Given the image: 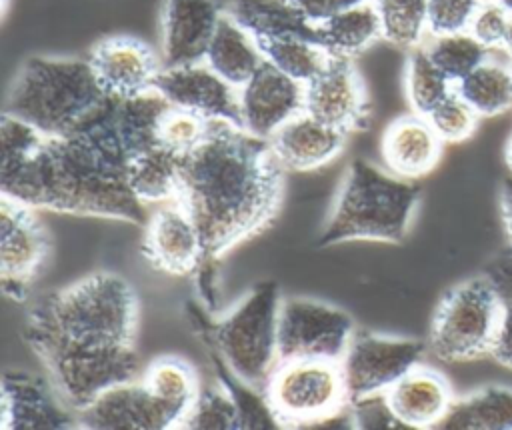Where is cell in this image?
<instances>
[{"label": "cell", "mask_w": 512, "mask_h": 430, "mask_svg": "<svg viewBox=\"0 0 512 430\" xmlns=\"http://www.w3.org/2000/svg\"><path fill=\"white\" fill-rule=\"evenodd\" d=\"M116 100L86 126L48 136L6 114L0 124V188L32 208L70 214L146 220L128 184V156L114 120Z\"/></svg>", "instance_id": "cell-1"}, {"label": "cell", "mask_w": 512, "mask_h": 430, "mask_svg": "<svg viewBox=\"0 0 512 430\" xmlns=\"http://www.w3.org/2000/svg\"><path fill=\"white\" fill-rule=\"evenodd\" d=\"M284 164L270 140L226 120H210L204 140L178 160V200L194 218L204 244L200 270L262 230L284 192Z\"/></svg>", "instance_id": "cell-2"}, {"label": "cell", "mask_w": 512, "mask_h": 430, "mask_svg": "<svg viewBox=\"0 0 512 430\" xmlns=\"http://www.w3.org/2000/svg\"><path fill=\"white\" fill-rule=\"evenodd\" d=\"M110 102L88 58L34 56L18 70L4 112L48 136H64L92 122Z\"/></svg>", "instance_id": "cell-3"}, {"label": "cell", "mask_w": 512, "mask_h": 430, "mask_svg": "<svg viewBox=\"0 0 512 430\" xmlns=\"http://www.w3.org/2000/svg\"><path fill=\"white\" fill-rule=\"evenodd\" d=\"M140 304L118 274L96 272L48 294L28 314V324L76 344L98 348L134 346Z\"/></svg>", "instance_id": "cell-4"}, {"label": "cell", "mask_w": 512, "mask_h": 430, "mask_svg": "<svg viewBox=\"0 0 512 430\" xmlns=\"http://www.w3.org/2000/svg\"><path fill=\"white\" fill-rule=\"evenodd\" d=\"M420 188L408 178L354 160L318 238L320 246L350 240L402 242L418 206Z\"/></svg>", "instance_id": "cell-5"}, {"label": "cell", "mask_w": 512, "mask_h": 430, "mask_svg": "<svg viewBox=\"0 0 512 430\" xmlns=\"http://www.w3.org/2000/svg\"><path fill=\"white\" fill-rule=\"evenodd\" d=\"M26 340L42 360L56 394L74 414L110 386L134 380L140 372L134 346H84L34 326H26Z\"/></svg>", "instance_id": "cell-6"}, {"label": "cell", "mask_w": 512, "mask_h": 430, "mask_svg": "<svg viewBox=\"0 0 512 430\" xmlns=\"http://www.w3.org/2000/svg\"><path fill=\"white\" fill-rule=\"evenodd\" d=\"M280 304L278 284L272 280L260 282L212 328L218 354L228 368L260 392H264L272 372L280 364Z\"/></svg>", "instance_id": "cell-7"}, {"label": "cell", "mask_w": 512, "mask_h": 430, "mask_svg": "<svg viewBox=\"0 0 512 430\" xmlns=\"http://www.w3.org/2000/svg\"><path fill=\"white\" fill-rule=\"evenodd\" d=\"M264 396L280 426L302 428L328 422L352 426L340 360H282L272 372Z\"/></svg>", "instance_id": "cell-8"}, {"label": "cell", "mask_w": 512, "mask_h": 430, "mask_svg": "<svg viewBox=\"0 0 512 430\" xmlns=\"http://www.w3.org/2000/svg\"><path fill=\"white\" fill-rule=\"evenodd\" d=\"M504 316V300L482 278L452 288L440 302L430 330L432 352L446 362L492 352Z\"/></svg>", "instance_id": "cell-9"}, {"label": "cell", "mask_w": 512, "mask_h": 430, "mask_svg": "<svg viewBox=\"0 0 512 430\" xmlns=\"http://www.w3.org/2000/svg\"><path fill=\"white\" fill-rule=\"evenodd\" d=\"M348 312L314 298H282L278 318V354L282 360H342L354 336Z\"/></svg>", "instance_id": "cell-10"}, {"label": "cell", "mask_w": 512, "mask_h": 430, "mask_svg": "<svg viewBox=\"0 0 512 430\" xmlns=\"http://www.w3.org/2000/svg\"><path fill=\"white\" fill-rule=\"evenodd\" d=\"M36 208L2 194L0 200V280L12 300H26L28 288L50 254V234Z\"/></svg>", "instance_id": "cell-11"}, {"label": "cell", "mask_w": 512, "mask_h": 430, "mask_svg": "<svg viewBox=\"0 0 512 430\" xmlns=\"http://www.w3.org/2000/svg\"><path fill=\"white\" fill-rule=\"evenodd\" d=\"M422 354L424 344L420 340L356 330L340 360L348 400L386 392L410 368L420 364Z\"/></svg>", "instance_id": "cell-12"}, {"label": "cell", "mask_w": 512, "mask_h": 430, "mask_svg": "<svg viewBox=\"0 0 512 430\" xmlns=\"http://www.w3.org/2000/svg\"><path fill=\"white\" fill-rule=\"evenodd\" d=\"M180 424L182 414L136 378L110 386L76 412V426L90 430H166Z\"/></svg>", "instance_id": "cell-13"}, {"label": "cell", "mask_w": 512, "mask_h": 430, "mask_svg": "<svg viewBox=\"0 0 512 430\" xmlns=\"http://www.w3.org/2000/svg\"><path fill=\"white\" fill-rule=\"evenodd\" d=\"M90 66L108 98L124 100L154 90L162 58L134 36H108L90 50Z\"/></svg>", "instance_id": "cell-14"}, {"label": "cell", "mask_w": 512, "mask_h": 430, "mask_svg": "<svg viewBox=\"0 0 512 430\" xmlns=\"http://www.w3.org/2000/svg\"><path fill=\"white\" fill-rule=\"evenodd\" d=\"M304 112L344 132L366 124L368 92L352 58L332 56L324 70L304 84Z\"/></svg>", "instance_id": "cell-15"}, {"label": "cell", "mask_w": 512, "mask_h": 430, "mask_svg": "<svg viewBox=\"0 0 512 430\" xmlns=\"http://www.w3.org/2000/svg\"><path fill=\"white\" fill-rule=\"evenodd\" d=\"M172 106L196 112L208 120L240 124L238 88L226 82L204 60L164 66L154 86Z\"/></svg>", "instance_id": "cell-16"}, {"label": "cell", "mask_w": 512, "mask_h": 430, "mask_svg": "<svg viewBox=\"0 0 512 430\" xmlns=\"http://www.w3.org/2000/svg\"><path fill=\"white\" fill-rule=\"evenodd\" d=\"M240 124L246 132L270 140L290 118L304 110V84L270 62L238 88Z\"/></svg>", "instance_id": "cell-17"}, {"label": "cell", "mask_w": 512, "mask_h": 430, "mask_svg": "<svg viewBox=\"0 0 512 430\" xmlns=\"http://www.w3.org/2000/svg\"><path fill=\"white\" fill-rule=\"evenodd\" d=\"M142 254L154 268L176 276L190 274L202 266V234L178 200L164 202L146 220Z\"/></svg>", "instance_id": "cell-18"}, {"label": "cell", "mask_w": 512, "mask_h": 430, "mask_svg": "<svg viewBox=\"0 0 512 430\" xmlns=\"http://www.w3.org/2000/svg\"><path fill=\"white\" fill-rule=\"evenodd\" d=\"M224 8L218 0H164L160 58L164 66L200 62L218 28Z\"/></svg>", "instance_id": "cell-19"}, {"label": "cell", "mask_w": 512, "mask_h": 430, "mask_svg": "<svg viewBox=\"0 0 512 430\" xmlns=\"http://www.w3.org/2000/svg\"><path fill=\"white\" fill-rule=\"evenodd\" d=\"M76 424V414L62 398L26 372H6L2 378L4 430H58Z\"/></svg>", "instance_id": "cell-20"}, {"label": "cell", "mask_w": 512, "mask_h": 430, "mask_svg": "<svg viewBox=\"0 0 512 430\" xmlns=\"http://www.w3.org/2000/svg\"><path fill=\"white\" fill-rule=\"evenodd\" d=\"M442 138L422 114L394 118L382 134V160L386 168L408 180L428 174L440 160Z\"/></svg>", "instance_id": "cell-21"}, {"label": "cell", "mask_w": 512, "mask_h": 430, "mask_svg": "<svg viewBox=\"0 0 512 430\" xmlns=\"http://www.w3.org/2000/svg\"><path fill=\"white\" fill-rule=\"evenodd\" d=\"M388 402L406 428H438L454 394L448 380L422 364L410 368L386 390Z\"/></svg>", "instance_id": "cell-22"}, {"label": "cell", "mask_w": 512, "mask_h": 430, "mask_svg": "<svg viewBox=\"0 0 512 430\" xmlns=\"http://www.w3.org/2000/svg\"><path fill=\"white\" fill-rule=\"evenodd\" d=\"M346 136L348 132L302 110L276 130L270 144L286 170H314L340 154Z\"/></svg>", "instance_id": "cell-23"}, {"label": "cell", "mask_w": 512, "mask_h": 430, "mask_svg": "<svg viewBox=\"0 0 512 430\" xmlns=\"http://www.w3.org/2000/svg\"><path fill=\"white\" fill-rule=\"evenodd\" d=\"M204 62L226 82L240 88L266 62L258 40L230 14H222L218 28L208 44Z\"/></svg>", "instance_id": "cell-24"}, {"label": "cell", "mask_w": 512, "mask_h": 430, "mask_svg": "<svg viewBox=\"0 0 512 430\" xmlns=\"http://www.w3.org/2000/svg\"><path fill=\"white\" fill-rule=\"evenodd\" d=\"M318 42L340 58H354L382 38V22L374 0L346 6L316 24Z\"/></svg>", "instance_id": "cell-25"}, {"label": "cell", "mask_w": 512, "mask_h": 430, "mask_svg": "<svg viewBox=\"0 0 512 430\" xmlns=\"http://www.w3.org/2000/svg\"><path fill=\"white\" fill-rule=\"evenodd\" d=\"M170 106L172 104L156 88L132 98L116 100L114 120L128 158L158 146V128Z\"/></svg>", "instance_id": "cell-26"}, {"label": "cell", "mask_w": 512, "mask_h": 430, "mask_svg": "<svg viewBox=\"0 0 512 430\" xmlns=\"http://www.w3.org/2000/svg\"><path fill=\"white\" fill-rule=\"evenodd\" d=\"M224 12L242 24L256 40L272 36H316L310 24L288 0H228Z\"/></svg>", "instance_id": "cell-27"}, {"label": "cell", "mask_w": 512, "mask_h": 430, "mask_svg": "<svg viewBox=\"0 0 512 430\" xmlns=\"http://www.w3.org/2000/svg\"><path fill=\"white\" fill-rule=\"evenodd\" d=\"M444 430H512V390L488 386L466 398L454 400L444 420Z\"/></svg>", "instance_id": "cell-28"}, {"label": "cell", "mask_w": 512, "mask_h": 430, "mask_svg": "<svg viewBox=\"0 0 512 430\" xmlns=\"http://www.w3.org/2000/svg\"><path fill=\"white\" fill-rule=\"evenodd\" d=\"M454 88L480 118L498 116L512 108L510 60L504 62L490 54L468 76L456 82Z\"/></svg>", "instance_id": "cell-29"}, {"label": "cell", "mask_w": 512, "mask_h": 430, "mask_svg": "<svg viewBox=\"0 0 512 430\" xmlns=\"http://www.w3.org/2000/svg\"><path fill=\"white\" fill-rule=\"evenodd\" d=\"M178 160L164 146L148 148L128 158V184L142 202H170L178 194Z\"/></svg>", "instance_id": "cell-30"}, {"label": "cell", "mask_w": 512, "mask_h": 430, "mask_svg": "<svg viewBox=\"0 0 512 430\" xmlns=\"http://www.w3.org/2000/svg\"><path fill=\"white\" fill-rule=\"evenodd\" d=\"M258 44L266 62L302 84H308L314 76H318L332 58V54L318 42V38L312 36H272L260 38Z\"/></svg>", "instance_id": "cell-31"}, {"label": "cell", "mask_w": 512, "mask_h": 430, "mask_svg": "<svg viewBox=\"0 0 512 430\" xmlns=\"http://www.w3.org/2000/svg\"><path fill=\"white\" fill-rule=\"evenodd\" d=\"M140 380L158 400L182 414V420L186 418L200 390L194 368L176 356H160L152 360L144 368Z\"/></svg>", "instance_id": "cell-32"}, {"label": "cell", "mask_w": 512, "mask_h": 430, "mask_svg": "<svg viewBox=\"0 0 512 430\" xmlns=\"http://www.w3.org/2000/svg\"><path fill=\"white\" fill-rule=\"evenodd\" d=\"M454 90V82L434 64L420 44L408 50L404 66V92L412 112L426 116Z\"/></svg>", "instance_id": "cell-33"}, {"label": "cell", "mask_w": 512, "mask_h": 430, "mask_svg": "<svg viewBox=\"0 0 512 430\" xmlns=\"http://www.w3.org/2000/svg\"><path fill=\"white\" fill-rule=\"evenodd\" d=\"M434 64L456 84L480 66L492 50L480 44L468 30L450 34H428L422 44Z\"/></svg>", "instance_id": "cell-34"}, {"label": "cell", "mask_w": 512, "mask_h": 430, "mask_svg": "<svg viewBox=\"0 0 512 430\" xmlns=\"http://www.w3.org/2000/svg\"><path fill=\"white\" fill-rule=\"evenodd\" d=\"M382 38L398 48L412 50L428 38V0H374Z\"/></svg>", "instance_id": "cell-35"}, {"label": "cell", "mask_w": 512, "mask_h": 430, "mask_svg": "<svg viewBox=\"0 0 512 430\" xmlns=\"http://www.w3.org/2000/svg\"><path fill=\"white\" fill-rule=\"evenodd\" d=\"M180 428L192 430H232L240 428V412L230 390L220 384L200 386L198 396L182 420Z\"/></svg>", "instance_id": "cell-36"}, {"label": "cell", "mask_w": 512, "mask_h": 430, "mask_svg": "<svg viewBox=\"0 0 512 430\" xmlns=\"http://www.w3.org/2000/svg\"><path fill=\"white\" fill-rule=\"evenodd\" d=\"M208 126V118L184 108L170 106L158 128V144L176 156H184L204 140Z\"/></svg>", "instance_id": "cell-37"}, {"label": "cell", "mask_w": 512, "mask_h": 430, "mask_svg": "<svg viewBox=\"0 0 512 430\" xmlns=\"http://www.w3.org/2000/svg\"><path fill=\"white\" fill-rule=\"evenodd\" d=\"M426 118L436 134L442 138V142H462L472 136L480 116L454 88L440 104H436L426 114Z\"/></svg>", "instance_id": "cell-38"}, {"label": "cell", "mask_w": 512, "mask_h": 430, "mask_svg": "<svg viewBox=\"0 0 512 430\" xmlns=\"http://www.w3.org/2000/svg\"><path fill=\"white\" fill-rule=\"evenodd\" d=\"M352 426L362 430H396L406 428L394 414L386 392H372L348 402Z\"/></svg>", "instance_id": "cell-39"}, {"label": "cell", "mask_w": 512, "mask_h": 430, "mask_svg": "<svg viewBox=\"0 0 512 430\" xmlns=\"http://www.w3.org/2000/svg\"><path fill=\"white\" fill-rule=\"evenodd\" d=\"M482 0H428V34L468 30Z\"/></svg>", "instance_id": "cell-40"}, {"label": "cell", "mask_w": 512, "mask_h": 430, "mask_svg": "<svg viewBox=\"0 0 512 430\" xmlns=\"http://www.w3.org/2000/svg\"><path fill=\"white\" fill-rule=\"evenodd\" d=\"M510 10L498 0H482L472 16L468 32L488 50H500Z\"/></svg>", "instance_id": "cell-41"}, {"label": "cell", "mask_w": 512, "mask_h": 430, "mask_svg": "<svg viewBox=\"0 0 512 430\" xmlns=\"http://www.w3.org/2000/svg\"><path fill=\"white\" fill-rule=\"evenodd\" d=\"M492 354L506 366L512 368V302L504 304V316Z\"/></svg>", "instance_id": "cell-42"}, {"label": "cell", "mask_w": 512, "mask_h": 430, "mask_svg": "<svg viewBox=\"0 0 512 430\" xmlns=\"http://www.w3.org/2000/svg\"><path fill=\"white\" fill-rule=\"evenodd\" d=\"M500 208H502V222H504L508 240H510V244H512V178H508V180L502 184Z\"/></svg>", "instance_id": "cell-43"}, {"label": "cell", "mask_w": 512, "mask_h": 430, "mask_svg": "<svg viewBox=\"0 0 512 430\" xmlns=\"http://www.w3.org/2000/svg\"><path fill=\"white\" fill-rule=\"evenodd\" d=\"M502 52H506L508 56H512V10H510V18L506 24V32H504V40H502Z\"/></svg>", "instance_id": "cell-44"}, {"label": "cell", "mask_w": 512, "mask_h": 430, "mask_svg": "<svg viewBox=\"0 0 512 430\" xmlns=\"http://www.w3.org/2000/svg\"><path fill=\"white\" fill-rule=\"evenodd\" d=\"M358 2H364V0H324L328 12H332V14L338 12V10H342V8H346V6L358 4ZM332 14H330V16H332Z\"/></svg>", "instance_id": "cell-45"}, {"label": "cell", "mask_w": 512, "mask_h": 430, "mask_svg": "<svg viewBox=\"0 0 512 430\" xmlns=\"http://www.w3.org/2000/svg\"><path fill=\"white\" fill-rule=\"evenodd\" d=\"M506 164H508V168L512 172V136H510V140L506 144Z\"/></svg>", "instance_id": "cell-46"}, {"label": "cell", "mask_w": 512, "mask_h": 430, "mask_svg": "<svg viewBox=\"0 0 512 430\" xmlns=\"http://www.w3.org/2000/svg\"><path fill=\"white\" fill-rule=\"evenodd\" d=\"M500 4H504L508 10H512V0H498Z\"/></svg>", "instance_id": "cell-47"}, {"label": "cell", "mask_w": 512, "mask_h": 430, "mask_svg": "<svg viewBox=\"0 0 512 430\" xmlns=\"http://www.w3.org/2000/svg\"><path fill=\"white\" fill-rule=\"evenodd\" d=\"M510 70H512V56H510Z\"/></svg>", "instance_id": "cell-48"}]
</instances>
